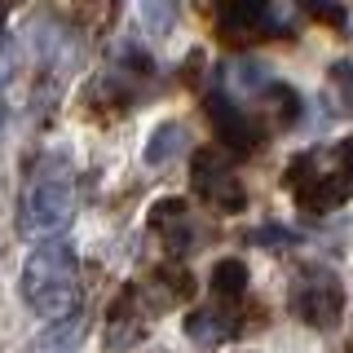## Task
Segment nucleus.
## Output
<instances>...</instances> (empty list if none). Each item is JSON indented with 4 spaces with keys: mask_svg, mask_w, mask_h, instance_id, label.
I'll return each instance as SVG.
<instances>
[{
    "mask_svg": "<svg viewBox=\"0 0 353 353\" xmlns=\"http://www.w3.org/2000/svg\"><path fill=\"white\" fill-rule=\"evenodd\" d=\"M331 80L340 84V93H345V102H349V110H353V62H340L336 71H331Z\"/></svg>",
    "mask_w": 353,
    "mask_h": 353,
    "instance_id": "obj_12",
    "label": "nucleus"
},
{
    "mask_svg": "<svg viewBox=\"0 0 353 353\" xmlns=\"http://www.w3.org/2000/svg\"><path fill=\"white\" fill-rule=\"evenodd\" d=\"M208 119L216 128V141L234 154H256L265 146V137H270V124L261 115H252L248 106H239L234 97H225L221 88L208 93Z\"/></svg>",
    "mask_w": 353,
    "mask_h": 353,
    "instance_id": "obj_6",
    "label": "nucleus"
},
{
    "mask_svg": "<svg viewBox=\"0 0 353 353\" xmlns=\"http://www.w3.org/2000/svg\"><path fill=\"white\" fill-rule=\"evenodd\" d=\"M248 292V265H243L239 256H225L212 265V296H221V301H239V296Z\"/></svg>",
    "mask_w": 353,
    "mask_h": 353,
    "instance_id": "obj_10",
    "label": "nucleus"
},
{
    "mask_svg": "<svg viewBox=\"0 0 353 353\" xmlns=\"http://www.w3.org/2000/svg\"><path fill=\"white\" fill-rule=\"evenodd\" d=\"M234 314L230 309H194L190 318H185V336L194 340V345L212 349V345H225V340H234Z\"/></svg>",
    "mask_w": 353,
    "mask_h": 353,
    "instance_id": "obj_9",
    "label": "nucleus"
},
{
    "mask_svg": "<svg viewBox=\"0 0 353 353\" xmlns=\"http://www.w3.org/2000/svg\"><path fill=\"white\" fill-rule=\"evenodd\" d=\"M292 314L301 318L305 327H318V331H331L345 314V283H340L336 270L327 265H305L292 283V296H287Z\"/></svg>",
    "mask_w": 353,
    "mask_h": 353,
    "instance_id": "obj_4",
    "label": "nucleus"
},
{
    "mask_svg": "<svg viewBox=\"0 0 353 353\" xmlns=\"http://www.w3.org/2000/svg\"><path fill=\"white\" fill-rule=\"evenodd\" d=\"M150 234H159L168 252H190L199 230H194L190 208H185L181 199H159V203L150 208Z\"/></svg>",
    "mask_w": 353,
    "mask_h": 353,
    "instance_id": "obj_8",
    "label": "nucleus"
},
{
    "mask_svg": "<svg viewBox=\"0 0 353 353\" xmlns=\"http://www.w3.org/2000/svg\"><path fill=\"white\" fill-rule=\"evenodd\" d=\"M314 18H323V22H345V14H340V9H314Z\"/></svg>",
    "mask_w": 353,
    "mask_h": 353,
    "instance_id": "obj_13",
    "label": "nucleus"
},
{
    "mask_svg": "<svg viewBox=\"0 0 353 353\" xmlns=\"http://www.w3.org/2000/svg\"><path fill=\"white\" fill-rule=\"evenodd\" d=\"M194 194L203 199V203H212L216 212H243L248 208V185H243V176L230 168L225 154L216 150H199L194 154Z\"/></svg>",
    "mask_w": 353,
    "mask_h": 353,
    "instance_id": "obj_7",
    "label": "nucleus"
},
{
    "mask_svg": "<svg viewBox=\"0 0 353 353\" xmlns=\"http://www.w3.org/2000/svg\"><path fill=\"white\" fill-rule=\"evenodd\" d=\"M22 301L44 323H71L80 309V261L66 243H44L22 265Z\"/></svg>",
    "mask_w": 353,
    "mask_h": 353,
    "instance_id": "obj_2",
    "label": "nucleus"
},
{
    "mask_svg": "<svg viewBox=\"0 0 353 353\" xmlns=\"http://www.w3.org/2000/svg\"><path fill=\"white\" fill-rule=\"evenodd\" d=\"M185 141H190V132H185V124H159L150 132V146H146V163H168L172 154L185 150Z\"/></svg>",
    "mask_w": 353,
    "mask_h": 353,
    "instance_id": "obj_11",
    "label": "nucleus"
},
{
    "mask_svg": "<svg viewBox=\"0 0 353 353\" xmlns=\"http://www.w3.org/2000/svg\"><path fill=\"white\" fill-rule=\"evenodd\" d=\"M287 194L305 216H327L353 194V137L301 150L283 172Z\"/></svg>",
    "mask_w": 353,
    "mask_h": 353,
    "instance_id": "obj_1",
    "label": "nucleus"
},
{
    "mask_svg": "<svg viewBox=\"0 0 353 353\" xmlns=\"http://www.w3.org/2000/svg\"><path fill=\"white\" fill-rule=\"evenodd\" d=\"M75 221V181L62 159H44L31 172L18 203V234L22 239H53Z\"/></svg>",
    "mask_w": 353,
    "mask_h": 353,
    "instance_id": "obj_3",
    "label": "nucleus"
},
{
    "mask_svg": "<svg viewBox=\"0 0 353 353\" xmlns=\"http://www.w3.org/2000/svg\"><path fill=\"white\" fill-rule=\"evenodd\" d=\"M216 31L225 40H265L292 31L296 9L292 5H261V0H230V5L212 9Z\"/></svg>",
    "mask_w": 353,
    "mask_h": 353,
    "instance_id": "obj_5",
    "label": "nucleus"
},
{
    "mask_svg": "<svg viewBox=\"0 0 353 353\" xmlns=\"http://www.w3.org/2000/svg\"><path fill=\"white\" fill-rule=\"evenodd\" d=\"M0 128H5V97H0Z\"/></svg>",
    "mask_w": 353,
    "mask_h": 353,
    "instance_id": "obj_14",
    "label": "nucleus"
}]
</instances>
